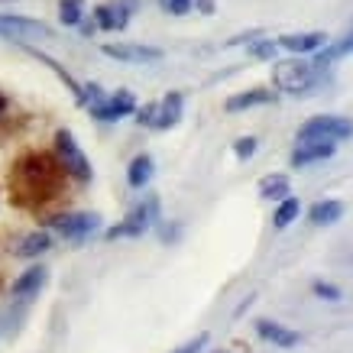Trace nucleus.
<instances>
[{"label": "nucleus", "instance_id": "obj_1", "mask_svg": "<svg viewBox=\"0 0 353 353\" xmlns=\"http://www.w3.org/2000/svg\"><path fill=\"white\" fill-rule=\"evenodd\" d=\"M324 72L314 68L311 62H305L301 55L295 59H285V62H272V81H276L279 91L285 94H311L314 88L321 85Z\"/></svg>", "mask_w": 353, "mask_h": 353}, {"label": "nucleus", "instance_id": "obj_2", "mask_svg": "<svg viewBox=\"0 0 353 353\" xmlns=\"http://www.w3.org/2000/svg\"><path fill=\"white\" fill-rule=\"evenodd\" d=\"M159 224V198L156 194H146L139 204H133L127 211V217L120 221L117 227H110V230H104V236L108 240H127V236H143L146 230H152V227Z\"/></svg>", "mask_w": 353, "mask_h": 353}, {"label": "nucleus", "instance_id": "obj_3", "mask_svg": "<svg viewBox=\"0 0 353 353\" xmlns=\"http://www.w3.org/2000/svg\"><path fill=\"white\" fill-rule=\"evenodd\" d=\"M0 39H10V43H49L55 39V30L43 20H32V17H20V13H0Z\"/></svg>", "mask_w": 353, "mask_h": 353}, {"label": "nucleus", "instance_id": "obj_4", "mask_svg": "<svg viewBox=\"0 0 353 353\" xmlns=\"http://www.w3.org/2000/svg\"><path fill=\"white\" fill-rule=\"evenodd\" d=\"M55 156H59V165H62L65 175H72L78 182H91V179H94L91 159H88L85 150L78 146V139L72 130H59V133H55Z\"/></svg>", "mask_w": 353, "mask_h": 353}, {"label": "nucleus", "instance_id": "obj_5", "mask_svg": "<svg viewBox=\"0 0 353 353\" xmlns=\"http://www.w3.org/2000/svg\"><path fill=\"white\" fill-rule=\"evenodd\" d=\"M353 137V123L337 114H321L311 117L308 123L299 127V143H337V139Z\"/></svg>", "mask_w": 353, "mask_h": 353}, {"label": "nucleus", "instance_id": "obj_6", "mask_svg": "<svg viewBox=\"0 0 353 353\" xmlns=\"http://www.w3.org/2000/svg\"><path fill=\"white\" fill-rule=\"evenodd\" d=\"M46 227L59 234L62 240L81 243L88 236H94L101 230V214H88V211H68V214H55L46 221Z\"/></svg>", "mask_w": 353, "mask_h": 353}, {"label": "nucleus", "instance_id": "obj_7", "mask_svg": "<svg viewBox=\"0 0 353 353\" xmlns=\"http://www.w3.org/2000/svg\"><path fill=\"white\" fill-rule=\"evenodd\" d=\"M88 110H91V117L101 120V123H117V120L137 114V97H133V91H127V88H117L114 94H108L104 101L91 104Z\"/></svg>", "mask_w": 353, "mask_h": 353}, {"label": "nucleus", "instance_id": "obj_8", "mask_svg": "<svg viewBox=\"0 0 353 353\" xmlns=\"http://www.w3.org/2000/svg\"><path fill=\"white\" fill-rule=\"evenodd\" d=\"M46 282H49V269H46L43 263H36V266L23 269L20 276L13 279L10 299L13 301H23V305H30L32 299H39V292L46 289Z\"/></svg>", "mask_w": 353, "mask_h": 353}, {"label": "nucleus", "instance_id": "obj_9", "mask_svg": "<svg viewBox=\"0 0 353 353\" xmlns=\"http://www.w3.org/2000/svg\"><path fill=\"white\" fill-rule=\"evenodd\" d=\"M133 10H137V0H110V3H101V7H94V26L104 32L127 30Z\"/></svg>", "mask_w": 353, "mask_h": 353}, {"label": "nucleus", "instance_id": "obj_10", "mask_svg": "<svg viewBox=\"0 0 353 353\" xmlns=\"http://www.w3.org/2000/svg\"><path fill=\"white\" fill-rule=\"evenodd\" d=\"M101 52L108 55V59H117V62H127V65H150L162 59V49L139 46V43H104Z\"/></svg>", "mask_w": 353, "mask_h": 353}, {"label": "nucleus", "instance_id": "obj_11", "mask_svg": "<svg viewBox=\"0 0 353 353\" xmlns=\"http://www.w3.org/2000/svg\"><path fill=\"white\" fill-rule=\"evenodd\" d=\"M276 43H279V49H285L292 55H308V52L324 49L331 39H327V32H289V36H279Z\"/></svg>", "mask_w": 353, "mask_h": 353}, {"label": "nucleus", "instance_id": "obj_12", "mask_svg": "<svg viewBox=\"0 0 353 353\" xmlns=\"http://www.w3.org/2000/svg\"><path fill=\"white\" fill-rule=\"evenodd\" d=\"M49 250H52V234H49V230H30V234L20 236V240L10 246V253L20 259H39L43 253H49Z\"/></svg>", "mask_w": 353, "mask_h": 353}, {"label": "nucleus", "instance_id": "obj_13", "mask_svg": "<svg viewBox=\"0 0 353 353\" xmlns=\"http://www.w3.org/2000/svg\"><path fill=\"white\" fill-rule=\"evenodd\" d=\"M182 110H185L182 91H169V94L156 104V120H152V130H172L179 120H182Z\"/></svg>", "mask_w": 353, "mask_h": 353}, {"label": "nucleus", "instance_id": "obj_14", "mask_svg": "<svg viewBox=\"0 0 353 353\" xmlns=\"http://www.w3.org/2000/svg\"><path fill=\"white\" fill-rule=\"evenodd\" d=\"M334 152H337V143H299V146L292 150L289 162H292V169H305L311 162L331 159Z\"/></svg>", "mask_w": 353, "mask_h": 353}, {"label": "nucleus", "instance_id": "obj_15", "mask_svg": "<svg viewBox=\"0 0 353 353\" xmlns=\"http://www.w3.org/2000/svg\"><path fill=\"white\" fill-rule=\"evenodd\" d=\"M269 101H276V91H269V88H250V91L230 94L224 108H227V114H240V110H250V108H263Z\"/></svg>", "mask_w": 353, "mask_h": 353}, {"label": "nucleus", "instance_id": "obj_16", "mask_svg": "<svg viewBox=\"0 0 353 353\" xmlns=\"http://www.w3.org/2000/svg\"><path fill=\"white\" fill-rule=\"evenodd\" d=\"M343 55H353V32H347L343 39H337V43H327L324 49H318L314 52V68H321V72H327L337 59H343Z\"/></svg>", "mask_w": 353, "mask_h": 353}, {"label": "nucleus", "instance_id": "obj_17", "mask_svg": "<svg viewBox=\"0 0 353 353\" xmlns=\"http://www.w3.org/2000/svg\"><path fill=\"white\" fill-rule=\"evenodd\" d=\"M152 172H156V162H152L150 152H139V156H133V162H130V169H127L130 188L143 192V188L152 182Z\"/></svg>", "mask_w": 353, "mask_h": 353}, {"label": "nucleus", "instance_id": "obj_18", "mask_svg": "<svg viewBox=\"0 0 353 353\" xmlns=\"http://www.w3.org/2000/svg\"><path fill=\"white\" fill-rule=\"evenodd\" d=\"M256 334L263 337V341L276 343V347H295L299 343V334L289 331L285 324L279 321H269V318H263V321H256Z\"/></svg>", "mask_w": 353, "mask_h": 353}, {"label": "nucleus", "instance_id": "obj_19", "mask_svg": "<svg viewBox=\"0 0 353 353\" xmlns=\"http://www.w3.org/2000/svg\"><path fill=\"white\" fill-rule=\"evenodd\" d=\"M292 194V179L285 172H272V175H263L259 179V198L266 201H282Z\"/></svg>", "mask_w": 353, "mask_h": 353}, {"label": "nucleus", "instance_id": "obj_20", "mask_svg": "<svg viewBox=\"0 0 353 353\" xmlns=\"http://www.w3.org/2000/svg\"><path fill=\"white\" fill-rule=\"evenodd\" d=\"M343 214V204L341 201H334V198H324V201H314L308 208V221L314 227H331L337 224Z\"/></svg>", "mask_w": 353, "mask_h": 353}, {"label": "nucleus", "instance_id": "obj_21", "mask_svg": "<svg viewBox=\"0 0 353 353\" xmlns=\"http://www.w3.org/2000/svg\"><path fill=\"white\" fill-rule=\"evenodd\" d=\"M299 214H301V201L299 198H282V201L276 204V214H272V227L276 230H285L289 224H295L299 221Z\"/></svg>", "mask_w": 353, "mask_h": 353}, {"label": "nucleus", "instance_id": "obj_22", "mask_svg": "<svg viewBox=\"0 0 353 353\" xmlns=\"http://www.w3.org/2000/svg\"><path fill=\"white\" fill-rule=\"evenodd\" d=\"M85 17V0H59V20L65 26H78Z\"/></svg>", "mask_w": 353, "mask_h": 353}, {"label": "nucleus", "instance_id": "obj_23", "mask_svg": "<svg viewBox=\"0 0 353 353\" xmlns=\"http://www.w3.org/2000/svg\"><path fill=\"white\" fill-rule=\"evenodd\" d=\"M276 52H279L276 39L259 36V39H253V43H250V55H253V59H269V62H272V59H276Z\"/></svg>", "mask_w": 353, "mask_h": 353}, {"label": "nucleus", "instance_id": "obj_24", "mask_svg": "<svg viewBox=\"0 0 353 353\" xmlns=\"http://www.w3.org/2000/svg\"><path fill=\"white\" fill-rule=\"evenodd\" d=\"M234 156H236V159H240V162L253 159V156H256V139H253V137L236 139V143H234Z\"/></svg>", "mask_w": 353, "mask_h": 353}, {"label": "nucleus", "instance_id": "obj_25", "mask_svg": "<svg viewBox=\"0 0 353 353\" xmlns=\"http://www.w3.org/2000/svg\"><path fill=\"white\" fill-rule=\"evenodd\" d=\"M311 289H314V295H318V299H327V301H341L343 299V292L337 289V285H331V282H321V279H318Z\"/></svg>", "mask_w": 353, "mask_h": 353}, {"label": "nucleus", "instance_id": "obj_26", "mask_svg": "<svg viewBox=\"0 0 353 353\" xmlns=\"http://www.w3.org/2000/svg\"><path fill=\"white\" fill-rule=\"evenodd\" d=\"M159 7L172 17H185V13H192V0H159Z\"/></svg>", "mask_w": 353, "mask_h": 353}, {"label": "nucleus", "instance_id": "obj_27", "mask_svg": "<svg viewBox=\"0 0 353 353\" xmlns=\"http://www.w3.org/2000/svg\"><path fill=\"white\" fill-rule=\"evenodd\" d=\"M204 347H208V334H198L194 341H188V343H182L179 350H172V353H201Z\"/></svg>", "mask_w": 353, "mask_h": 353}, {"label": "nucleus", "instance_id": "obj_28", "mask_svg": "<svg viewBox=\"0 0 353 353\" xmlns=\"http://www.w3.org/2000/svg\"><path fill=\"white\" fill-rule=\"evenodd\" d=\"M152 120H156V104H146V108L137 110V123H139V127H152Z\"/></svg>", "mask_w": 353, "mask_h": 353}, {"label": "nucleus", "instance_id": "obj_29", "mask_svg": "<svg viewBox=\"0 0 353 353\" xmlns=\"http://www.w3.org/2000/svg\"><path fill=\"white\" fill-rule=\"evenodd\" d=\"M192 7H198V13H214V0H192Z\"/></svg>", "mask_w": 353, "mask_h": 353}, {"label": "nucleus", "instance_id": "obj_30", "mask_svg": "<svg viewBox=\"0 0 353 353\" xmlns=\"http://www.w3.org/2000/svg\"><path fill=\"white\" fill-rule=\"evenodd\" d=\"M7 110H10V97H7L3 91H0V120L7 117Z\"/></svg>", "mask_w": 353, "mask_h": 353}, {"label": "nucleus", "instance_id": "obj_31", "mask_svg": "<svg viewBox=\"0 0 353 353\" xmlns=\"http://www.w3.org/2000/svg\"><path fill=\"white\" fill-rule=\"evenodd\" d=\"M221 353H224V350H221Z\"/></svg>", "mask_w": 353, "mask_h": 353}]
</instances>
